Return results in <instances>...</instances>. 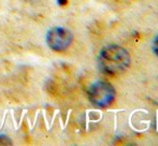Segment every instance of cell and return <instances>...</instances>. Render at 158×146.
<instances>
[{"instance_id": "obj_4", "label": "cell", "mask_w": 158, "mask_h": 146, "mask_svg": "<svg viewBox=\"0 0 158 146\" xmlns=\"http://www.w3.org/2000/svg\"><path fill=\"white\" fill-rule=\"evenodd\" d=\"M9 145V144H11V140L9 138H6V136H0V145Z\"/></svg>"}, {"instance_id": "obj_1", "label": "cell", "mask_w": 158, "mask_h": 146, "mask_svg": "<svg viewBox=\"0 0 158 146\" xmlns=\"http://www.w3.org/2000/svg\"><path fill=\"white\" fill-rule=\"evenodd\" d=\"M98 63L101 71L108 74H117L125 71L130 65V54L126 48L111 44L101 50L98 56Z\"/></svg>"}, {"instance_id": "obj_6", "label": "cell", "mask_w": 158, "mask_h": 146, "mask_svg": "<svg viewBox=\"0 0 158 146\" xmlns=\"http://www.w3.org/2000/svg\"><path fill=\"white\" fill-rule=\"evenodd\" d=\"M57 2H58L59 6H66L68 0H57Z\"/></svg>"}, {"instance_id": "obj_3", "label": "cell", "mask_w": 158, "mask_h": 146, "mask_svg": "<svg viewBox=\"0 0 158 146\" xmlns=\"http://www.w3.org/2000/svg\"><path fill=\"white\" fill-rule=\"evenodd\" d=\"M73 36L71 31L64 27H54L48 30L46 34V42L52 50L56 52L66 51L71 45Z\"/></svg>"}, {"instance_id": "obj_2", "label": "cell", "mask_w": 158, "mask_h": 146, "mask_svg": "<svg viewBox=\"0 0 158 146\" xmlns=\"http://www.w3.org/2000/svg\"><path fill=\"white\" fill-rule=\"evenodd\" d=\"M89 100L96 107H106L115 99V89L110 83L104 81H97L90 86L88 90Z\"/></svg>"}, {"instance_id": "obj_5", "label": "cell", "mask_w": 158, "mask_h": 146, "mask_svg": "<svg viewBox=\"0 0 158 146\" xmlns=\"http://www.w3.org/2000/svg\"><path fill=\"white\" fill-rule=\"evenodd\" d=\"M153 51H154V53L158 56V34L155 37L154 41H153Z\"/></svg>"}]
</instances>
